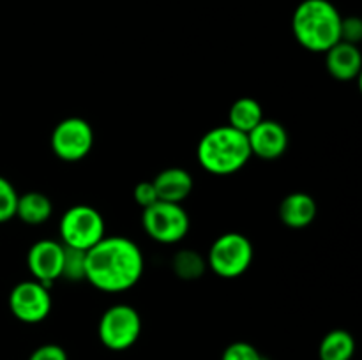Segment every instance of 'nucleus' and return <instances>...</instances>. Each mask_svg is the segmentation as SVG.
I'll return each mask as SVG.
<instances>
[{
	"label": "nucleus",
	"instance_id": "f257e3e1",
	"mask_svg": "<svg viewBox=\"0 0 362 360\" xmlns=\"http://www.w3.org/2000/svg\"><path fill=\"white\" fill-rule=\"evenodd\" d=\"M140 246L127 236H103L85 256V281L106 293L131 289L144 275Z\"/></svg>",
	"mask_w": 362,
	"mask_h": 360
},
{
	"label": "nucleus",
	"instance_id": "f03ea898",
	"mask_svg": "<svg viewBox=\"0 0 362 360\" xmlns=\"http://www.w3.org/2000/svg\"><path fill=\"white\" fill-rule=\"evenodd\" d=\"M292 32L308 52L325 53L341 41V14L329 0H303L293 11Z\"/></svg>",
	"mask_w": 362,
	"mask_h": 360
},
{
	"label": "nucleus",
	"instance_id": "7ed1b4c3",
	"mask_svg": "<svg viewBox=\"0 0 362 360\" xmlns=\"http://www.w3.org/2000/svg\"><path fill=\"white\" fill-rule=\"evenodd\" d=\"M251 157L247 134L233 129L228 124L207 131L198 141L197 159L211 175H233L240 172Z\"/></svg>",
	"mask_w": 362,
	"mask_h": 360
},
{
	"label": "nucleus",
	"instance_id": "20e7f679",
	"mask_svg": "<svg viewBox=\"0 0 362 360\" xmlns=\"http://www.w3.org/2000/svg\"><path fill=\"white\" fill-rule=\"evenodd\" d=\"M255 249L251 240L239 232L219 235L207 254V267L223 279L243 275L253 263Z\"/></svg>",
	"mask_w": 362,
	"mask_h": 360
},
{
	"label": "nucleus",
	"instance_id": "39448f33",
	"mask_svg": "<svg viewBox=\"0 0 362 360\" xmlns=\"http://www.w3.org/2000/svg\"><path fill=\"white\" fill-rule=\"evenodd\" d=\"M105 219L90 205H73L62 214L59 222L60 242L66 247L88 251L106 235Z\"/></svg>",
	"mask_w": 362,
	"mask_h": 360
},
{
	"label": "nucleus",
	"instance_id": "423d86ee",
	"mask_svg": "<svg viewBox=\"0 0 362 360\" xmlns=\"http://www.w3.org/2000/svg\"><path fill=\"white\" fill-rule=\"evenodd\" d=\"M99 341L112 352H126L141 335V316L129 304H113L103 313L98 325Z\"/></svg>",
	"mask_w": 362,
	"mask_h": 360
},
{
	"label": "nucleus",
	"instance_id": "0eeeda50",
	"mask_svg": "<svg viewBox=\"0 0 362 360\" xmlns=\"http://www.w3.org/2000/svg\"><path fill=\"white\" fill-rule=\"evenodd\" d=\"M141 226L152 240L165 246H173L184 240L189 232V215L182 208V203L156 201L144 208Z\"/></svg>",
	"mask_w": 362,
	"mask_h": 360
},
{
	"label": "nucleus",
	"instance_id": "6e6552de",
	"mask_svg": "<svg viewBox=\"0 0 362 360\" xmlns=\"http://www.w3.org/2000/svg\"><path fill=\"white\" fill-rule=\"evenodd\" d=\"M94 129L81 116H67L52 131L53 154L66 162H76L87 157L94 148Z\"/></svg>",
	"mask_w": 362,
	"mask_h": 360
},
{
	"label": "nucleus",
	"instance_id": "1a4fd4ad",
	"mask_svg": "<svg viewBox=\"0 0 362 360\" xmlns=\"http://www.w3.org/2000/svg\"><path fill=\"white\" fill-rule=\"evenodd\" d=\"M52 306L53 300L49 286L35 279L18 282L9 293V309L21 323H41L52 313Z\"/></svg>",
	"mask_w": 362,
	"mask_h": 360
},
{
	"label": "nucleus",
	"instance_id": "9d476101",
	"mask_svg": "<svg viewBox=\"0 0 362 360\" xmlns=\"http://www.w3.org/2000/svg\"><path fill=\"white\" fill-rule=\"evenodd\" d=\"M64 260V246L60 240L42 239L32 244L27 254V265L32 277L49 286L60 279Z\"/></svg>",
	"mask_w": 362,
	"mask_h": 360
},
{
	"label": "nucleus",
	"instance_id": "9b49d317",
	"mask_svg": "<svg viewBox=\"0 0 362 360\" xmlns=\"http://www.w3.org/2000/svg\"><path fill=\"white\" fill-rule=\"evenodd\" d=\"M247 141H250L251 155H257L258 159L265 161H274L285 154L290 138L283 124H279L278 120L264 119L251 133H247Z\"/></svg>",
	"mask_w": 362,
	"mask_h": 360
},
{
	"label": "nucleus",
	"instance_id": "f8f14e48",
	"mask_svg": "<svg viewBox=\"0 0 362 360\" xmlns=\"http://www.w3.org/2000/svg\"><path fill=\"white\" fill-rule=\"evenodd\" d=\"M327 73L338 81H352L361 74L362 55L357 44L339 41L325 52Z\"/></svg>",
	"mask_w": 362,
	"mask_h": 360
},
{
	"label": "nucleus",
	"instance_id": "ddd939ff",
	"mask_svg": "<svg viewBox=\"0 0 362 360\" xmlns=\"http://www.w3.org/2000/svg\"><path fill=\"white\" fill-rule=\"evenodd\" d=\"M317 214L318 207L315 198L311 194L303 193V191L286 194L278 208V215L281 222L286 228L292 229L308 228L317 219Z\"/></svg>",
	"mask_w": 362,
	"mask_h": 360
},
{
	"label": "nucleus",
	"instance_id": "4468645a",
	"mask_svg": "<svg viewBox=\"0 0 362 360\" xmlns=\"http://www.w3.org/2000/svg\"><path fill=\"white\" fill-rule=\"evenodd\" d=\"M159 201H170V203H182L191 193H193V176L187 169L180 166H170L159 172L152 179Z\"/></svg>",
	"mask_w": 362,
	"mask_h": 360
},
{
	"label": "nucleus",
	"instance_id": "2eb2a0df",
	"mask_svg": "<svg viewBox=\"0 0 362 360\" xmlns=\"http://www.w3.org/2000/svg\"><path fill=\"white\" fill-rule=\"evenodd\" d=\"M53 201L41 191H28L18 196L16 217L28 226H41L52 217Z\"/></svg>",
	"mask_w": 362,
	"mask_h": 360
},
{
	"label": "nucleus",
	"instance_id": "dca6fc26",
	"mask_svg": "<svg viewBox=\"0 0 362 360\" xmlns=\"http://www.w3.org/2000/svg\"><path fill=\"white\" fill-rule=\"evenodd\" d=\"M264 119V108L253 97L237 99L228 109V126L244 134L251 133Z\"/></svg>",
	"mask_w": 362,
	"mask_h": 360
},
{
	"label": "nucleus",
	"instance_id": "f3484780",
	"mask_svg": "<svg viewBox=\"0 0 362 360\" xmlns=\"http://www.w3.org/2000/svg\"><path fill=\"white\" fill-rule=\"evenodd\" d=\"M356 353V339L345 328H334L322 337L318 346L320 360H352Z\"/></svg>",
	"mask_w": 362,
	"mask_h": 360
},
{
	"label": "nucleus",
	"instance_id": "a211bd4d",
	"mask_svg": "<svg viewBox=\"0 0 362 360\" xmlns=\"http://www.w3.org/2000/svg\"><path fill=\"white\" fill-rule=\"evenodd\" d=\"M172 270L182 281H198L207 270V260L194 249H180L173 254Z\"/></svg>",
	"mask_w": 362,
	"mask_h": 360
},
{
	"label": "nucleus",
	"instance_id": "6ab92c4d",
	"mask_svg": "<svg viewBox=\"0 0 362 360\" xmlns=\"http://www.w3.org/2000/svg\"><path fill=\"white\" fill-rule=\"evenodd\" d=\"M85 256H87V251H80L74 249V247L64 246V260L60 279H66V281L69 282L85 281Z\"/></svg>",
	"mask_w": 362,
	"mask_h": 360
},
{
	"label": "nucleus",
	"instance_id": "aec40b11",
	"mask_svg": "<svg viewBox=\"0 0 362 360\" xmlns=\"http://www.w3.org/2000/svg\"><path fill=\"white\" fill-rule=\"evenodd\" d=\"M18 196L20 194H18L16 187L11 184V180L0 175V222H7L16 217Z\"/></svg>",
	"mask_w": 362,
	"mask_h": 360
},
{
	"label": "nucleus",
	"instance_id": "412c9836",
	"mask_svg": "<svg viewBox=\"0 0 362 360\" xmlns=\"http://www.w3.org/2000/svg\"><path fill=\"white\" fill-rule=\"evenodd\" d=\"M221 360H267L253 344L246 341H235L223 352Z\"/></svg>",
	"mask_w": 362,
	"mask_h": 360
},
{
	"label": "nucleus",
	"instance_id": "4be33fe9",
	"mask_svg": "<svg viewBox=\"0 0 362 360\" xmlns=\"http://www.w3.org/2000/svg\"><path fill=\"white\" fill-rule=\"evenodd\" d=\"M28 360H69V356H67V352L60 344L46 342V344L37 346L30 353Z\"/></svg>",
	"mask_w": 362,
	"mask_h": 360
},
{
	"label": "nucleus",
	"instance_id": "5701e85b",
	"mask_svg": "<svg viewBox=\"0 0 362 360\" xmlns=\"http://www.w3.org/2000/svg\"><path fill=\"white\" fill-rule=\"evenodd\" d=\"M362 39V21L357 16L341 18V41L359 46Z\"/></svg>",
	"mask_w": 362,
	"mask_h": 360
},
{
	"label": "nucleus",
	"instance_id": "b1692460",
	"mask_svg": "<svg viewBox=\"0 0 362 360\" xmlns=\"http://www.w3.org/2000/svg\"><path fill=\"white\" fill-rule=\"evenodd\" d=\"M133 198L136 201V205H140L141 208H147L151 205H154L156 201H159L152 180H144V182L136 184V187L133 191Z\"/></svg>",
	"mask_w": 362,
	"mask_h": 360
}]
</instances>
